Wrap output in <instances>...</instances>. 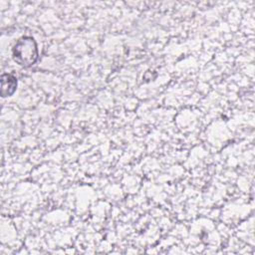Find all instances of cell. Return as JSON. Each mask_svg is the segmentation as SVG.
Masks as SVG:
<instances>
[{
	"instance_id": "obj_1",
	"label": "cell",
	"mask_w": 255,
	"mask_h": 255,
	"mask_svg": "<svg viewBox=\"0 0 255 255\" xmlns=\"http://www.w3.org/2000/svg\"><path fill=\"white\" fill-rule=\"evenodd\" d=\"M13 59L23 67L32 66L38 59V48L32 37H22L14 45L12 51Z\"/></svg>"
},
{
	"instance_id": "obj_2",
	"label": "cell",
	"mask_w": 255,
	"mask_h": 255,
	"mask_svg": "<svg viewBox=\"0 0 255 255\" xmlns=\"http://www.w3.org/2000/svg\"><path fill=\"white\" fill-rule=\"evenodd\" d=\"M17 87V79L9 74H3L1 77V95L9 97L14 94Z\"/></svg>"
}]
</instances>
